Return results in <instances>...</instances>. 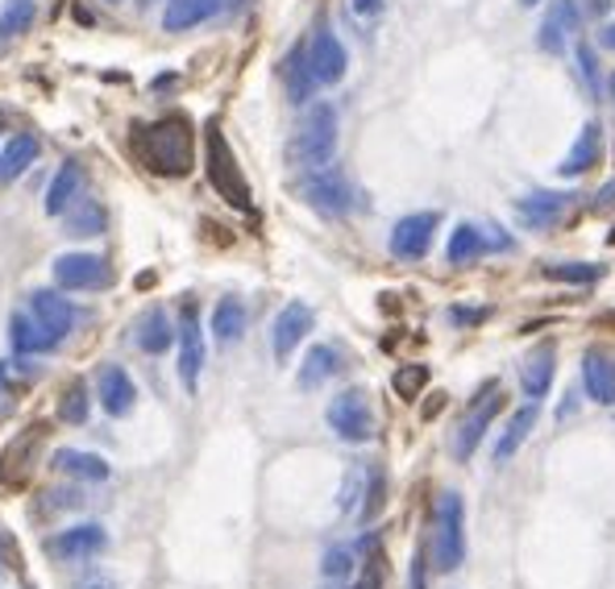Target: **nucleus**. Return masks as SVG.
<instances>
[{
	"instance_id": "f257e3e1",
	"label": "nucleus",
	"mask_w": 615,
	"mask_h": 589,
	"mask_svg": "<svg viewBox=\"0 0 615 589\" xmlns=\"http://www.w3.org/2000/svg\"><path fill=\"white\" fill-rule=\"evenodd\" d=\"M133 154L142 159L145 171L166 175V179H180V175L192 171V162H196L192 126L183 117H166V121H154V126H138L133 129Z\"/></svg>"
},
{
	"instance_id": "f03ea898",
	"label": "nucleus",
	"mask_w": 615,
	"mask_h": 589,
	"mask_svg": "<svg viewBox=\"0 0 615 589\" xmlns=\"http://www.w3.org/2000/svg\"><path fill=\"white\" fill-rule=\"evenodd\" d=\"M337 154V108L333 105H312L304 112V121L295 129V138L288 145L291 166L304 171H321Z\"/></svg>"
},
{
	"instance_id": "7ed1b4c3",
	"label": "nucleus",
	"mask_w": 615,
	"mask_h": 589,
	"mask_svg": "<svg viewBox=\"0 0 615 589\" xmlns=\"http://www.w3.org/2000/svg\"><path fill=\"white\" fill-rule=\"evenodd\" d=\"M466 506H462V494L457 490H445V494H436L433 502V539H429V548H433V565L441 572L457 569L462 560H466Z\"/></svg>"
},
{
	"instance_id": "20e7f679",
	"label": "nucleus",
	"mask_w": 615,
	"mask_h": 589,
	"mask_svg": "<svg viewBox=\"0 0 615 589\" xmlns=\"http://www.w3.org/2000/svg\"><path fill=\"white\" fill-rule=\"evenodd\" d=\"M204 166H208V179H213V187H217V196L225 199V204H234V208H241V212H250V183H246V175H241V166H237L234 150H229V142H225V133H220V126L213 121V126L204 129Z\"/></svg>"
},
{
	"instance_id": "39448f33",
	"label": "nucleus",
	"mask_w": 615,
	"mask_h": 589,
	"mask_svg": "<svg viewBox=\"0 0 615 589\" xmlns=\"http://www.w3.org/2000/svg\"><path fill=\"white\" fill-rule=\"evenodd\" d=\"M328 428L342 436L345 445H366V440H375V407H370V399L366 391H342L325 411Z\"/></svg>"
},
{
	"instance_id": "423d86ee",
	"label": "nucleus",
	"mask_w": 615,
	"mask_h": 589,
	"mask_svg": "<svg viewBox=\"0 0 615 589\" xmlns=\"http://www.w3.org/2000/svg\"><path fill=\"white\" fill-rule=\"evenodd\" d=\"M300 199L325 216H345L354 208V187H349V179L328 162V166L308 171L304 179H300Z\"/></svg>"
},
{
	"instance_id": "0eeeda50",
	"label": "nucleus",
	"mask_w": 615,
	"mask_h": 589,
	"mask_svg": "<svg viewBox=\"0 0 615 589\" xmlns=\"http://www.w3.org/2000/svg\"><path fill=\"white\" fill-rule=\"evenodd\" d=\"M504 411V394H499V386L490 382L487 394H478L471 403V411L462 415V424H457V432H453V457L457 461H471L474 448L483 445V436H487L490 419Z\"/></svg>"
},
{
	"instance_id": "6e6552de",
	"label": "nucleus",
	"mask_w": 615,
	"mask_h": 589,
	"mask_svg": "<svg viewBox=\"0 0 615 589\" xmlns=\"http://www.w3.org/2000/svg\"><path fill=\"white\" fill-rule=\"evenodd\" d=\"M51 274L63 291H100L112 279L109 262L100 253H58Z\"/></svg>"
},
{
	"instance_id": "1a4fd4ad",
	"label": "nucleus",
	"mask_w": 615,
	"mask_h": 589,
	"mask_svg": "<svg viewBox=\"0 0 615 589\" xmlns=\"http://www.w3.org/2000/svg\"><path fill=\"white\" fill-rule=\"evenodd\" d=\"M30 316H34L51 337H72L75 324L84 320V312L67 299V295H58V291H51V286H37L34 295H30Z\"/></svg>"
},
{
	"instance_id": "9d476101",
	"label": "nucleus",
	"mask_w": 615,
	"mask_h": 589,
	"mask_svg": "<svg viewBox=\"0 0 615 589\" xmlns=\"http://www.w3.org/2000/svg\"><path fill=\"white\" fill-rule=\"evenodd\" d=\"M441 225V216L436 212H417V216H403L396 229H391V253L403 258V262H417L429 253L433 246V232Z\"/></svg>"
},
{
	"instance_id": "9b49d317",
	"label": "nucleus",
	"mask_w": 615,
	"mask_h": 589,
	"mask_svg": "<svg viewBox=\"0 0 615 589\" xmlns=\"http://www.w3.org/2000/svg\"><path fill=\"white\" fill-rule=\"evenodd\" d=\"M199 370H204V332H199L196 304H183L180 312V382L187 391L199 386Z\"/></svg>"
},
{
	"instance_id": "f8f14e48",
	"label": "nucleus",
	"mask_w": 615,
	"mask_h": 589,
	"mask_svg": "<svg viewBox=\"0 0 615 589\" xmlns=\"http://www.w3.org/2000/svg\"><path fill=\"white\" fill-rule=\"evenodd\" d=\"M308 67H312V75H316V84H342L345 75V46L337 42V34L333 30H316V34L308 37Z\"/></svg>"
},
{
	"instance_id": "ddd939ff",
	"label": "nucleus",
	"mask_w": 615,
	"mask_h": 589,
	"mask_svg": "<svg viewBox=\"0 0 615 589\" xmlns=\"http://www.w3.org/2000/svg\"><path fill=\"white\" fill-rule=\"evenodd\" d=\"M55 556L63 560H91L109 548V532L100 523H75V527H63L55 539H51Z\"/></svg>"
},
{
	"instance_id": "4468645a",
	"label": "nucleus",
	"mask_w": 615,
	"mask_h": 589,
	"mask_svg": "<svg viewBox=\"0 0 615 589\" xmlns=\"http://www.w3.org/2000/svg\"><path fill=\"white\" fill-rule=\"evenodd\" d=\"M312 324H316V316H312V307L308 304H288L279 316H274V328H271V349H274V358L283 361V358H291L295 353V345L312 332Z\"/></svg>"
},
{
	"instance_id": "2eb2a0df",
	"label": "nucleus",
	"mask_w": 615,
	"mask_h": 589,
	"mask_svg": "<svg viewBox=\"0 0 615 589\" xmlns=\"http://www.w3.org/2000/svg\"><path fill=\"white\" fill-rule=\"evenodd\" d=\"M237 0H166L163 9V30L171 34H183V30H196L204 21L229 13Z\"/></svg>"
},
{
	"instance_id": "dca6fc26",
	"label": "nucleus",
	"mask_w": 615,
	"mask_h": 589,
	"mask_svg": "<svg viewBox=\"0 0 615 589\" xmlns=\"http://www.w3.org/2000/svg\"><path fill=\"white\" fill-rule=\"evenodd\" d=\"M582 382H586V394L603 403V407H612L615 403V353L612 349H586L582 353Z\"/></svg>"
},
{
	"instance_id": "f3484780",
	"label": "nucleus",
	"mask_w": 615,
	"mask_h": 589,
	"mask_svg": "<svg viewBox=\"0 0 615 589\" xmlns=\"http://www.w3.org/2000/svg\"><path fill=\"white\" fill-rule=\"evenodd\" d=\"M42 445V432H21L9 440V448L0 452V482L4 486H25L30 473H34V452Z\"/></svg>"
},
{
	"instance_id": "a211bd4d",
	"label": "nucleus",
	"mask_w": 615,
	"mask_h": 589,
	"mask_svg": "<svg viewBox=\"0 0 615 589\" xmlns=\"http://www.w3.org/2000/svg\"><path fill=\"white\" fill-rule=\"evenodd\" d=\"M96 394H100V407L117 415V419L129 415L133 403H138V386H133V378L121 366H100L96 370Z\"/></svg>"
},
{
	"instance_id": "6ab92c4d",
	"label": "nucleus",
	"mask_w": 615,
	"mask_h": 589,
	"mask_svg": "<svg viewBox=\"0 0 615 589\" xmlns=\"http://www.w3.org/2000/svg\"><path fill=\"white\" fill-rule=\"evenodd\" d=\"M565 212H570V196H565V192H532V196L516 199V216L537 232L561 225V216Z\"/></svg>"
},
{
	"instance_id": "aec40b11",
	"label": "nucleus",
	"mask_w": 615,
	"mask_h": 589,
	"mask_svg": "<svg viewBox=\"0 0 615 589\" xmlns=\"http://www.w3.org/2000/svg\"><path fill=\"white\" fill-rule=\"evenodd\" d=\"M175 337H180V328H171V316H166L163 307H145L142 316H138V324H133V345L142 353H150V358L166 353L175 345Z\"/></svg>"
},
{
	"instance_id": "412c9836",
	"label": "nucleus",
	"mask_w": 615,
	"mask_h": 589,
	"mask_svg": "<svg viewBox=\"0 0 615 589\" xmlns=\"http://www.w3.org/2000/svg\"><path fill=\"white\" fill-rule=\"evenodd\" d=\"M553 374H558V353H553V345L544 340V345H537V349L528 353L525 370H520V386H525V394L532 399V403L549 394V382H553Z\"/></svg>"
},
{
	"instance_id": "4be33fe9",
	"label": "nucleus",
	"mask_w": 615,
	"mask_h": 589,
	"mask_svg": "<svg viewBox=\"0 0 615 589\" xmlns=\"http://www.w3.org/2000/svg\"><path fill=\"white\" fill-rule=\"evenodd\" d=\"M598 159H603V129L591 121V126H582L579 142H574V150L565 154V162H561L558 171L565 175V179H579V175H586V171H595Z\"/></svg>"
},
{
	"instance_id": "5701e85b",
	"label": "nucleus",
	"mask_w": 615,
	"mask_h": 589,
	"mask_svg": "<svg viewBox=\"0 0 615 589\" xmlns=\"http://www.w3.org/2000/svg\"><path fill=\"white\" fill-rule=\"evenodd\" d=\"M37 154H42V145H37L34 133H13L9 142L0 145V183L21 179L37 162Z\"/></svg>"
},
{
	"instance_id": "b1692460",
	"label": "nucleus",
	"mask_w": 615,
	"mask_h": 589,
	"mask_svg": "<svg viewBox=\"0 0 615 589\" xmlns=\"http://www.w3.org/2000/svg\"><path fill=\"white\" fill-rule=\"evenodd\" d=\"M337 370H342V353H337L333 345H312V349H308V358L300 361V374H295V382H300V391H316V386H325Z\"/></svg>"
},
{
	"instance_id": "393cba45",
	"label": "nucleus",
	"mask_w": 615,
	"mask_h": 589,
	"mask_svg": "<svg viewBox=\"0 0 615 589\" xmlns=\"http://www.w3.org/2000/svg\"><path fill=\"white\" fill-rule=\"evenodd\" d=\"M55 469L75 478V482H105L109 478V461L96 457V452H84V448H63L55 457Z\"/></svg>"
},
{
	"instance_id": "a878e982",
	"label": "nucleus",
	"mask_w": 615,
	"mask_h": 589,
	"mask_svg": "<svg viewBox=\"0 0 615 589\" xmlns=\"http://www.w3.org/2000/svg\"><path fill=\"white\" fill-rule=\"evenodd\" d=\"M246 324H250V312L237 295H225L217 307H213V337L220 345H234V340L246 337Z\"/></svg>"
},
{
	"instance_id": "bb28decb",
	"label": "nucleus",
	"mask_w": 615,
	"mask_h": 589,
	"mask_svg": "<svg viewBox=\"0 0 615 589\" xmlns=\"http://www.w3.org/2000/svg\"><path fill=\"white\" fill-rule=\"evenodd\" d=\"M9 340H13V349H18V353H51V349L58 345V337H51V332H46V328H42L30 312L9 320Z\"/></svg>"
},
{
	"instance_id": "cd10ccee",
	"label": "nucleus",
	"mask_w": 615,
	"mask_h": 589,
	"mask_svg": "<svg viewBox=\"0 0 615 589\" xmlns=\"http://www.w3.org/2000/svg\"><path fill=\"white\" fill-rule=\"evenodd\" d=\"M79 192H84V171H79L75 162H67L55 175V183H51V192H46V212L63 216L75 199H79Z\"/></svg>"
},
{
	"instance_id": "c85d7f7f",
	"label": "nucleus",
	"mask_w": 615,
	"mask_h": 589,
	"mask_svg": "<svg viewBox=\"0 0 615 589\" xmlns=\"http://www.w3.org/2000/svg\"><path fill=\"white\" fill-rule=\"evenodd\" d=\"M63 232L67 237H96V232H105V208L96 204V199H75L72 208L63 212Z\"/></svg>"
},
{
	"instance_id": "c756f323",
	"label": "nucleus",
	"mask_w": 615,
	"mask_h": 589,
	"mask_svg": "<svg viewBox=\"0 0 615 589\" xmlns=\"http://www.w3.org/2000/svg\"><path fill=\"white\" fill-rule=\"evenodd\" d=\"M283 79H288V96L295 100V105L312 100V91H316V75H312V67H308L304 46H295V51L288 54V63H283Z\"/></svg>"
},
{
	"instance_id": "7c9ffc66",
	"label": "nucleus",
	"mask_w": 615,
	"mask_h": 589,
	"mask_svg": "<svg viewBox=\"0 0 615 589\" xmlns=\"http://www.w3.org/2000/svg\"><path fill=\"white\" fill-rule=\"evenodd\" d=\"M537 428V403H528V407H520L516 415H511V424H507L504 440H499V448H495V461L504 465L511 461L516 452H520V445L528 440V432Z\"/></svg>"
},
{
	"instance_id": "2f4dec72",
	"label": "nucleus",
	"mask_w": 615,
	"mask_h": 589,
	"mask_svg": "<svg viewBox=\"0 0 615 589\" xmlns=\"http://www.w3.org/2000/svg\"><path fill=\"white\" fill-rule=\"evenodd\" d=\"M487 253V241H483V232L474 229V225H457L450 237V246H445V262L453 266H466L474 258H483Z\"/></svg>"
},
{
	"instance_id": "473e14b6",
	"label": "nucleus",
	"mask_w": 615,
	"mask_h": 589,
	"mask_svg": "<svg viewBox=\"0 0 615 589\" xmlns=\"http://www.w3.org/2000/svg\"><path fill=\"white\" fill-rule=\"evenodd\" d=\"M574 30V13L565 9V4H553V13L541 21V51L558 54L565 46V34Z\"/></svg>"
},
{
	"instance_id": "72a5a7b5",
	"label": "nucleus",
	"mask_w": 615,
	"mask_h": 589,
	"mask_svg": "<svg viewBox=\"0 0 615 589\" xmlns=\"http://www.w3.org/2000/svg\"><path fill=\"white\" fill-rule=\"evenodd\" d=\"M34 18H37L34 0H4V9H0V37L25 34L34 25Z\"/></svg>"
},
{
	"instance_id": "f704fd0d",
	"label": "nucleus",
	"mask_w": 615,
	"mask_h": 589,
	"mask_svg": "<svg viewBox=\"0 0 615 589\" xmlns=\"http://www.w3.org/2000/svg\"><path fill=\"white\" fill-rule=\"evenodd\" d=\"M544 279H553V283H598L603 279V270L591 266V262H561V266H541Z\"/></svg>"
},
{
	"instance_id": "c9c22d12",
	"label": "nucleus",
	"mask_w": 615,
	"mask_h": 589,
	"mask_svg": "<svg viewBox=\"0 0 615 589\" xmlns=\"http://www.w3.org/2000/svg\"><path fill=\"white\" fill-rule=\"evenodd\" d=\"M58 415H63L67 424H84V419H88V386H84V382H72V386L63 391Z\"/></svg>"
},
{
	"instance_id": "e433bc0d",
	"label": "nucleus",
	"mask_w": 615,
	"mask_h": 589,
	"mask_svg": "<svg viewBox=\"0 0 615 589\" xmlns=\"http://www.w3.org/2000/svg\"><path fill=\"white\" fill-rule=\"evenodd\" d=\"M366 482H370V465H354L349 473H345V486H342V511H354L366 494Z\"/></svg>"
},
{
	"instance_id": "4c0bfd02",
	"label": "nucleus",
	"mask_w": 615,
	"mask_h": 589,
	"mask_svg": "<svg viewBox=\"0 0 615 589\" xmlns=\"http://www.w3.org/2000/svg\"><path fill=\"white\" fill-rule=\"evenodd\" d=\"M382 494H387V478H382L379 465H370V482H366V502H363V519H366V523L379 515Z\"/></svg>"
},
{
	"instance_id": "58836bf2",
	"label": "nucleus",
	"mask_w": 615,
	"mask_h": 589,
	"mask_svg": "<svg viewBox=\"0 0 615 589\" xmlns=\"http://www.w3.org/2000/svg\"><path fill=\"white\" fill-rule=\"evenodd\" d=\"M424 382H429V370L424 366H403L396 374V394L399 399H417L424 391Z\"/></svg>"
},
{
	"instance_id": "ea45409f",
	"label": "nucleus",
	"mask_w": 615,
	"mask_h": 589,
	"mask_svg": "<svg viewBox=\"0 0 615 589\" xmlns=\"http://www.w3.org/2000/svg\"><path fill=\"white\" fill-rule=\"evenodd\" d=\"M354 565H358V560H354V548H328L325 560H321V572L333 577V581H342V577H349Z\"/></svg>"
},
{
	"instance_id": "a19ab883",
	"label": "nucleus",
	"mask_w": 615,
	"mask_h": 589,
	"mask_svg": "<svg viewBox=\"0 0 615 589\" xmlns=\"http://www.w3.org/2000/svg\"><path fill=\"white\" fill-rule=\"evenodd\" d=\"M382 556H370V560H366V572L363 577H358V586L354 589H382Z\"/></svg>"
},
{
	"instance_id": "79ce46f5",
	"label": "nucleus",
	"mask_w": 615,
	"mask_h": 589,
	"mask_svg": "<svg viewBox=\"0 0 615 589\" xmlns=\"http://www.w3.org/2000/svg\"><path fill=\"white\" fill-rule=\"evenodd\" d=\"M490 312L487 307H450V324H457V328H466V324H483Z\"/></svg>"
},
{
	"instance_id": "37998d69",
	"label": "nucleus",
	"mask_w": 615,
	"mask_h": 589,
	"mask_svg": "<svg viewBox=\"0 0 615 589\" xmlns=\"http://www.w3.org/2000/svg\"><path fill=\"white\" fill-rule=\"evenodd\" d=\"M483 241H487V250H511V237L499 232V225H483Z\"/></svg>"
},
{
	"instance_id": "c03bdc74",
	"label": "nucleus",
	"mask_w": 615,
	"mask_h": 589,
	"mask_svg": "<svg viewBox=\"0 0 615 589\" xmlns=\"http://www.w3.org/2000/svg\"><path fill=\"white\" fill-rule=\"evenodd\" d=\"M579 72L586 75L591 91H598V84H595V54H591V46H579Z\"/></svg>"
},
{
	"instance_id": "a18cd8bd",
	"label": "nucleus",
	"mask_w": 615,
	"mask_h": 589,
	"mask_svg": "<svg viewBox=\"0 0 615 589\" xmlns=\"http://www.w3.org/2000/svg\"><path fill=\"white\" fill-rule=\"evenodd\" d=\"M9 394H13V366L0 361V407H9Z\"/></svg>"
},
{
	"instance_id": "49530a36",
	"label": "nucleus",
	"mask_w": 615,
	"mask_h": 589,
	"mask_svg": "<svg viewBox=\"0 0 615 589\" xmlns=\"http://www.w3.org/2000/svg\"><path fill=\"white\" fill-rule=\"evenodd\" d=\"M612 9V0H582V13H591V18H603Z\"/></svg>"
},
{
	"instance_id": "de8ad7c7",
	"label": "nucleus",
	"mask_w": 615,
	"mask_h": 589,
	"mask_svg": "<svg viewBox=\"0 0 615 589\" xmlns=\"http://www.w3.org/2000/svg\"><path fill=\"white\" fill-rule=\"evenodd\" d=\"M412 589H424V553L412 556Z\"/></svg>"
},
{
	"instance_id": "09e8293b",
	"label": "nucleus",
	"mask_w": 615,
	"mask_h": 589,
	"mask_svg": "<svg viewBox=\"0 0 615 589\" xmlns=\"http://www.w3.org/2000/svg\"><path fill=\"white\" fill-rule=\"evenodd\" d=\"M615 204V179L607 183V187H603V192H598V199H595V212H603V208H612Z\"/></svg>"
},
{
	"instance_id": "8fccbe9b",
	"label": "nucleus",
	"mask_w": 615,
	"mask_h": 589,
	"mask_svg": "<svg viewBox=\"0 0 615 589\" xmlns=\"http://www.w3.org/2000/svg\"><path fill=\"white\" fill-rule=\"evenodd\" d=\"M75 589H117V586H112L109 577H88V581H79Z\"/></svg>"
},
{
	"instance_id": "3c124183",
	"label": "nucleus",
	"mask_w": 615,
	"mask_h": 589,
	"mask_svg": "<svg viewBox=\"0 0 615 589\" xmlns=\"http://www.w3.org/2000/svg\"><path fill=\"white\" fill-rule=\"evenodd\" d=\"M379 4H382V0H354V9H358L363 18H370V13H379Z\"/></svg>"
},
{
	"instance_id": "603ef678",
	"label": "nucleus",
	"mask_w": 615,
	"mask_h": 589,
	"mask_svg": "<svg viewBox=\"0 0 615 589\" xmlns=\"http://www.w3.org/2000/svg\"><path fill=\"white\" fill-rule=\"evenodd\" d=\"M598 42H603L607 51H615V21H612V25H603V30H598Z\"/></svg>"
},
{
	"instance_id": "864d4df0",
	"label": "nucleus",
	"mask_w": 615,
	"mask_h": 589,
	"mask_svg": "<svg viewBox=\"0 0 615 589\" xmlns=\"http://www.w3.org/2000/svg\"><path fill=\"white\" fill-rule=\"evenodd\" d=\"M612 100H615V72H612Z\"/></svg>"
},
{
	"instance_id": "5fc2aeb1",
	"label": "nucleus",
	"mask_w": 615,
	"mask_h": 589,
	"mask_svg": "<svg viewBox=\"0 0 615 589\" xmlns=\"http://www.w3.org/2000/svg\"><path fill=\"white\" fill-rule=\"evenodd\" d=\"M607 241H612V246H615V229H612V237H607Z\"/></svg>"
},
{
	"instance_id": "6e6d98bb",
	"label": "nucleus",
	"mask_w": 615,
	"mask_h": 589,
	"mask_svg": "<svg viewBox=\"0 0 615 589\" xmlns=\"http://www.w3.org/2000/svg\"><path fill=\"white\" fill-rule=\"evenodd\" d=\"M520 4H537V0H520Z\"/></svg>"
},
{
	"instance_id": "4d7b16f0",
	"label": "nucleus",
	"mask_w": 615,
	"mask_h": 589,
	"mask_svg": "<svg viewBox=\"0 0 615 589\" xmlns=\"http://www.w3.org/2000/svg\"><path fill=\"white\" fill-rule=\"evenodd\" d=\"M109 4H112V0H109Z\"/></svg>"
}]
</instances>
